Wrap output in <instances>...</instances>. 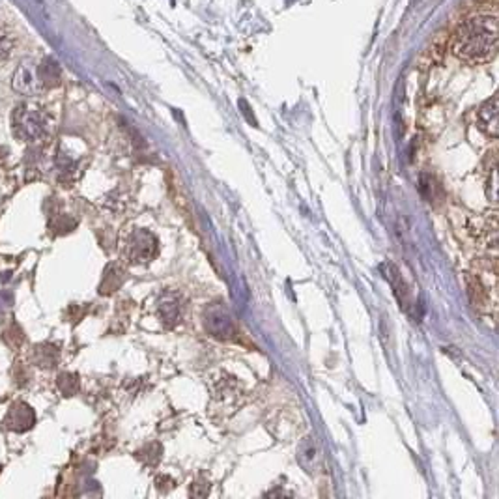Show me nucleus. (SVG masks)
<instances>
[{
  "label": "nucleus",
  "instance_id": "1",
  "mask_svg": "<svg viewBox=\"0 0 499 499\" xmlns=\"http://www.w3.org/2000/svg\"><path fill=\"white\" fill-rule=\"evenodd\" d=\"M499 12L498 2L475 8L456 25L451 39V51L466 64H487L498 57Z\"/></svg>",
  "mask_w": 499,
  "mask_h": 499
},
{
  "label": "nucleus",
  "instance_id": "2",
  "mask_svg": "<svg viewBox=\"0 0 499 499\" xmlns=\"http://www.w3.org/2000/svg\"><path fill=\"white\" fill-rule=\"evenodd\" d=\"M13 133L21 141H36L45 133V116L36 109L21 105L13 110Z\"/></svg>",
  "mask_w": 499,
  "mask_h": 499
},
{
  "label": "nucleus",
  "instance_id": "3",
  "mask_svg": "<svg viewBox=\"0 0 499 499\" xmlns=\"http://www.w3.org/2000/svg\"><path fill=\"white\" fill-rule=\"evenodd\" d=\"M131 262L141 264V262H150L157 254V240L146 230H136L130 238L128 245Z\"/></svg>",
  "mask_w": 499,
  "mask_h": 499
},
{
  "label": "nucleus",
  "instance_id": "4",
  "mask_svg": "<svg viewBox=\"0 0 499 499\" xmlns=\"http://www.w3.org/2000/svg\"><path fill=\"white\" fill-rule=\"evenodd\" d=\"M499 99L498 96H492V98L485 101L480 105L479 110H477V125L479 130L488 135L490 139H496L499 131Z\"/></svg>",
  "mask_w": 499,
  "mask_h": 499
},
{
  "label": "nucleus",
  "instance_id": "5",
  "mask_svg": "<svg viewBox=\"0 0 499 499\" xmlns=\"http://www.w3.org/2000/svg\"><path fill=\"white\" fill-rule=\"evenodd\" d=\"M38 86L39 77L36 75V70H34L32 65L21 64L19 70L13 75V88L19 92V94L30 96V94L38 92Z\"/></svg>",
  "mask_w": 499,
  "mask_h": 499
},
{
  "label": "nucleus",
  "instance_id": "6",
  "mask_svg": "<svg viewBox=\"0 0 499 499\" xmlns=\"http://www.w3.org/2000/svg\"><path fill=\"white\" fill-rule=\"evenodd\" d=\"M34 422V411L30 406L26 404H15L10 414L6 417V425L12 430H17V432H25L28 428L32 427Z\"/></svg>",
  "mask_w": 499,
  "mask_h": 499
},
{
  "label": "nucleus",
  "instance_id": "7",
  "mask_svg": "<svg viewBox=\"0 0 499 499\" xmlns=\"http://www.w3.org/2000/svg\"><path fill=\"white\" fill-rule=\"evenodd\" d=\"M383 272H385V277H387V279L391 281V285H393V292L396 294V298H398V301H400L402 307H404V296H408V286L402 281L400 273H398V269H396L395 266H391V264H385Z\"/></svg>",
  "mask_w": 499,
  "mask_h": 499
},
{
  "label": "nucleus",
  "instance_id": "8",
  "mask_svg": "<svg viewBox=\"0 0 499 499\" xmlns=\"http://www.w3.org/2000/svg\"><path fill=\"white\" fill-rule=\"evenodd\" d=\"M60 81V68L57 62L51 59H47L41 68H39V83L45 86H54L59 85Z\"/></svg>",
  "mask_w": 499,
  "mask_h": 499
},
{
  "label": "nucleus",
  "instance_id": "9",
  "mask_svg": "<svg viewBox=\"0 0 499 499\" xmlns=\"http://www.w3.org/2000/svg\"><path fill=\"white\" fill-rule=\"evenodd\" d=\"M59 387L65 396L73 395L79 387L77 376H73V374H62V376L59 378Z\"/></svg>",
  "mask_w": 499,
  "mask_h": 499
},
{
  "label": "nucleus",
  "instance_id": "10",
  "mask_svg": "<svg viewBox=\"0 0 499 499\" xmlns=\"http://www.w3.org/2000/svg\"><path fill=\"white\" fill-rule=\"evenodd\" d=\"M159 311H161V316L165 322H170V320H178V318H180V305H176L172 299H170V301H163L161 307H159Z\"/></svg>",
  "mask_w": 499,
  "mask_h": 499
},
{
  "label": "nucleus",
  "instance_id": "11",
  "mask_svg": "<svg viewBox=\"0 0 499 499\" xmlns=\"http://www.w3.org/2000/svg\"><path fill=\"white\" fill-rule=\"evenodd\" d=\"M10 51H12V41L6 38H0V62L8 59Z\"/></svg>",
  "mask_w": 499,
  "mask_h": 499
}]
</instances>
